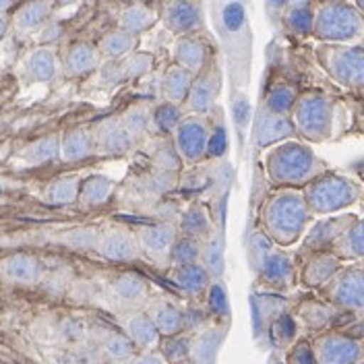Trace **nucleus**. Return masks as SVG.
<instances>
[{"instance_id": "cd10ccee", "label": "nucleus", "mask_w": 364, "mask_h": 364, "mask_svg": "<svg viewBox=\"0 0 364 364\" xmlns=\"http://www.w3.org/2000/svg\"><path fill=\"white\" fill-rule=\"evenodd\" d=\"M336 257H346V259H360L364 257V220H352L350 226L340 234V238L333 242Z\"/></svg>"}, {"instance_id": "a18cd8bd", "label": "nucleus", "mask_w": 364, "mask_h": 364, "mask_svg": "<svg viewBox=\"0 0 364 364\" xmlns=\"http://www.w3.org/2000/svg\"><path fill=\"white\" fill-rule=\"evenodd\" d=\"M100 232L93 228H75L63 236V242L75 250H93L97 245Z\"/></svg>"}, {"instance_id": "6e6552de", "label": "nucleus", "mask_w": 364, "mask_h": 364, "mask_svg": "<svg viewBox=\"0 0 364 364\" xmlns=\"http://www.w3.org/2000/svg\"><path fill=\"white\" fill-rule=\"evenodd\" d=\"M313 354L315 364H358L364 356V346L354 338L329 333L318 338Z\"/></svg>"}, {"instance_id": "c85d7f7f", "label": "nucleus", "mask_w": 364, "mask_h": 364, "mask_svg": "<svg viewBox=\"0 0 364 364\" xmlns=\"http://www.w3.org/2000/svg\"><path fill=\"white\" fill-rule=\"evenodd\" d=\"M352 220H354V218H333V220L321 222V224H317V226L313 228L311 234L306 236V247L313 250H321L325 249V247H331V245L340 238L341 232L350 226Z\"/></svg>"}, {"instance_id": "0eeeda50", "label": "nucleus", "mask_w": 364, "mask_h": 364, "mask_svg": "<svg viewBox=\"0 0 364 364\" xmlns=\"http://www.w3.org/2000/svg\"><path fill=\"white\" fill-rule=\"evenodd\" d=\"M327 73L346 87H364V48L333 46L321 52Z\"/></svg>"}, {"instance_id": "052dcab7", "label": "nucleus", "mask_w": 364, "mask_h": 364, "mask_svg": "<svg viewBox=\"0 0 364 364\" xmlns=\"http://www.w3.org/2000/svg\"><path fill=\"white\" fill-rule=\"evenodd\" d=\"M118 2H122V4H141L145 0H118Z\"/></svg>"}, {"instance_id": "6e6d98bb", "label": "nucleus", "mask_w": 364, "mask_h": 364, "mask_svg": "<svg viewBox=\"0 0 364 364\" xmlns=\"http://www.w3.org/2000/svg\"><path fill=\"white\" fill-rule=\"evenodd\" d=\"M269 11H284L288 6V0H267Z\"/></svg>"}, {"instance_id": "2eb2a0df", "label": "nucleus", "mask_w": 364, "mask_h": 364, "mask_svg": "<svg viewBox=\"0 0 364 364\" xmlns=\"http://www.w3.org/2000/svg\"><path fill=\"white\" fill-rule=\"evenodd\" d=\"M294 124L288 116H277L261 108L255 122V143L259 147H272L273 143L294 135Z\"/></svg>"}, {"instance_id": "37998d69", "label": "nucleus", "mask_w": 364, "mask_h": 364, "mask_svg": "<svg viewBox=\"0 0 364 364\" xmlns=\"http://www.w3.org/2000/svg\"><path fill=\"white\" fill-rule=\"evenodd\" d=\"M181 120V108L174 106V104L164 102V104H159L156 110H151V127L159 133H166V135L174 133V129L178 127Z\"/></svg>"}, {"instance_id": "79ce46f5", "label": "nucleus", "mask_w": 364, "mask_h": 364, "mask_svg": "<svg viewBox=\"0 0 364 364\" xmlns=\"http://www.w3.org/2000/svg\"><path fill=\"white\" fill-rule=\"evenodd\" d=\"M222 331L218 329H209L205 331L203 336L197 340L195 348H191V352H195V363L197 364H213L215 363V356H218V350L222 346Z\"/></svg>"}, {"instance_id": "bf43d9fd", "label": "nucleus", "mask_w": 364, "mask_h": 364, "mask_svg": "<svg viewBox=\"0 0 364 364\" xmlns=\"http://www.w3.org/2000/svg\"><path fill=\"white\" fill-rule=\"evenodd\" d=\"M13 4H15V0H0V13L6 11V9H11Z\"/></svg>"}, {"instance_id": "864d4df0", "label": "nucleus", "mask_w": 364, "mask_h": 364, "mask_svg": "<svg viewBox=\"0 0 364 364\" xmlns=\"http://www.w3.org/2000/svg\"><path fill=\"white\" fill-rule=\"evenodd\" d=\"M58 33H60V27L54 25V23H50L48 27H44V31H42V42H52V40H56Z\"/></svg>"}, {"instance_id": "a211bd4d", "label": "nucleus", "mask_w": 364, "mask_h": 364, "mask_svg": "<svg viewBox=\"0 0 364 364\" xmlns=\"http://www.w3.org/2000/svg\"><path fill=\"white\" fill-rule=\"evenodd\" d=\"M174 60L178 67L199 75L207 67V48L195 36H181L174 44Z\"/></svg>"}, {"instance_id": "bb28decb", "label": "nucleus", "mask_w": 364, "mask_h": 364, "mask_svg": "<svg viewBox=\"0 0 364 364\" xmlns=\"http://www.w3.org/2000/svg\"><path fill=\"white\" fill-rule=\"evenodd\" d=\"M338 269H340V259L331 252H321L309 261V265L304 267V273H302V279L306 286L317 288V286H323L325 282H329L338 273Z\"/></svg>"}, {"instance_id": "423d86ee", "label": "nucleus", "mask_w": 364, "mask_h": 364, "mask_svg": "<svg viewBox=\"0 0 364 364\" xmlns=\"http://www.w3.org/2000/svg\"><path fill=\"white\" fill-rule=\"evenodd\" d=\"M172 136H174V151L184 164L193 166V164H199L207 158L211 129H209L205 116L191 114V116L182 118Z\"/></svg>"}, {"instance_id": "c756f323", "label": "nucleus", "mask_w": 364, "mask_h": 364, "mask_svg": "<svg viewBox=\"0 0 364 364\" xmlns=\"http://www.w3.org/2000/svg\"><path fill=\"white\" fill-rule=\"evenodd\" d=\"M40 263L36 257L31 255H13L4 261V273L9 279L17 282V284H33L40 279Z\"/></svg>"}, {"instance_id": "f257e3e1", "label": "nucleus", "mask_w": 364, "mask_h": 364, "mask_svg": "<svg viewBox=\"0 0 364 364\" xmlns=\"http://www.w3.org/2000/svg\"><path fill=\"white\" fill-rule=\"evenodd\" d=\"M311 222L304 195L294 188L275 191L261 207V224L265 236L282 247L294 245Z\"/></svg>"}, {"instance_id": "8fccbe9b", "label": "nucleus", "mask_w": 364, "mask_h": 364, "mask_svg": "<svg viewBox=\"0 0 364 364\" xmlns=\"http://www.w3.org/2000/svg\"><path fill=\"white\" fill-rule=\"evenodd\" d=\"M302 317L311 327H323V325H327L331 321L333 311L329 306H325V304H309V306L302 309Z\"/></svg>"}, {"instance_id": "5701e85b", "label": "nucleus", "mask_w": 364, "mask_h": 364, "mask_svg": "<svg viewBox=\"0 0 364 364\" xmlns=\"http://www.w3.org/2000/svg\"><path fill=\"white\" fill-rule=\"evenodd\" d=\"M50 13H52L50 0H29L15 13L13 23H15L17 31L31 33V31H38L40 27H44Z\"/></svg>"}, {"instance_id": "2f4dec72", "label": "nucleus", "mask_w": 364, "mask_h": 364, "mask_svg": "<svg viewBox=\"0 0 364 364\" xmlns=\"http://www.w3.org/2000/svg\"><path fill=\"white\" fill-rule=\"evenodd\" d=\"M178 234L181 236H191V238H207L211 234V224H209V215L201 205H191L184 213L181 215L178 222Z\"/></svg>"}, {"instance_id": "393cba45", "label": "nucleus", "mask_w": 364, "mask_h": 364, "mask_svg": "<svg viewBox=\"0 0 364 364\" xmlns=\"http://www.w3.org/2000/svg\"><path fill=\"white\" fill-rule=\"evenodd\" d=\"M136 44H139L136 36L129 33V31H122V29H112V31L104 33V38L97 44V50L104 58L116 63V60L131 56L135 52Z\"/></svg>"}, {"instance_id": "5fc2aeb1", "label": "nucleus", "mask_w": 364, "mask_h": 364, "mask_svg": "<svg viewBox=\"0 0 364 364\" xmlns=\"http://www.w3.org/2000/svg\"><path fill=\"white\" fill-rule=\"evenodd\" d=\"M135 364H166V363H164V358L158 356V354H143V356H139V358H136Z\"/></svg>"}, {"instance_id": "6ab92c4d", "label": "nucleus", "mask_w": 364, "mask_h": 364, "mask_svg": "<svg viewBox=\"0 0 364 364\" xmlns=\"http://www.w3.org/2000/svg\"><path fill=\"white\" fill-rule=\"evenodd\" d=\"M95 154V141H93V133L91 129H73L60 141V156L58 158L68 164L75 161H83V159L91 158Z\"/></svg>"}, {"instance_id": "ddd939ff", "label": "nucleus", "mask_w": 364, "mask_h": 364, "mask_svg": "<svg viewBox=\"0 0 364 364\" xmlns=\"http://www.w3.org/2000/svg\"><path fill=\"white\" fill-rule=\"evenodd\" d=\"M329 298L348 311H364V269H346L333 275Z\"/></svg>"}, {"instance_id": "58836bf2", "label": "nucleus", "mask_w": 364, "mask_h": 364, "mask_svg": "<svg viewBox=\"0 0 364 364\" xmlns=\"http://www.w3.org/2000/svg\"><path fill=\"white\" fill-rule=\"evenodd\" d=\"M168 261L174 267H182V265H193V263H201V240L191 238V236H176Z\"/></svg>"}, {"instance_id": "603ef678", "label": "nucleus", "mask_w": 364, "mask_h": 364, "mask_svg": "<svg viewBox=\"0 0 364 364\" xmlns=\"http://www.w3.org/2000/svg\"><path fill=\"white\" fill-rule=\"evenodd\" d=\"M292 363L294 364H315V354H313V348L306 346V343H300L296 346V350L292 352Z\"/></svg>"}, {"instance_id": "f3484780", "label": "nucleus", "mask_w": 364, "mask_h": 364, "mask_svg": "<svg viewBox=\"0 0 364 364\" xmlns=\"http://www.w3.org/2000/svg\"><path fill=\"white\" fill-rule=\"evenodd\" d=\"M257 273H259L261 282L267 284L269 288H288L292 282V275H294V265H292L290 255L272 250L269 257L257 269Z\"/></svg>"}, {"instance_id": "b1692460", "label": "nucleus", "mask_w": 364, "mask_h": 364, "mask_svg": "<svg viewBox=\"0 0 364 364\" xmlns=\"http://www.w3.org/2000/svg\"><path fill=\"white\" fill-rule=\"evenodd\" d=\"M58 73V60L56 54L50 48H38L33 50L25 60V75L36 83H48Z\"/></svg>"}, {"instance_id": "dca6fc26", "label": "nucleus", "mask_w": 364, "mask_h": 364, "mask_svg": "<svg viewBox=\"0 0 364 364\" xmlns=\"http://www.w3.org/2000/svg\"><path fill=\"white\" fill-rule=\"evenodd\" d=\"M100 60H102V54H100L97 46L90 44V42H75L65 54L63 70L67 77H73V79L85 77L100 67Z\"/></svg>"}, {"instance_id": "49530a36", "label": "nucleus", "mask_w": 364, "mask_h": 364, "mask_svg": "<svg viewBox=\"0 0 364 364\" xmlns=\"http://www.w3.org/2000/svg\"><path fill=\"white\" fill-rule=\"evenodd\" d=\"M272 240L265 236V232H255L252 234V238H250V263H252V267H255V272L261 267V263L269 257V252H272Z\"/></svg>"}, {"instance_id": "680f3d73", "label": "nucleus", "mask_w": 364, "mask_h": 364, "mask_svg": "<svg viewBox=\"0 0 364 364\" xmlns=\"http://www.w3.org/2000/svg\"><path fill=\"white\" fill-rule=\"evenodd\" d=\"M358 364H364V360H360V363H358Z\"/></svg>"}, {"instance_id": "09e8293b", "label": "nucleus", "mask_w": 364, "mask_h": 364, "mask_svg": "<svg viewBox=\"0 0 364 364\" xmlns=\"http://www.w3.org/2000/svg\"><path fill=\"white\" fill-rule=\"evenodd\" d=\"M161 350H164L161 354H164L166 360L176 364L188 358V354H191V343H188V340H184V338H172V340H168L164 343Z\"/></svg>"}, {"instance_id": "20e7f679", "label": "nucleus", "mask_w": 364, "mask_h": 364, "mask_svg": "<svg viewBox=\"0 0 364 364\" xmlns=\"http://www.w3.org/2000/svg\"><path fill=\"white\" fill-rule=\"evenodd\" d=\"M336 104L329 95L318 91H306L298 95L292 110V124L298 135L309 141H325L333 129Z\"/></svg>"}, {"instance_id": "13d9d810", "label": "nucleus", "mask_w": 364, "mask_h": 364, "mask_svg": "<svg viewBox=\"0 0 364 364\" xmlns=\"http://www.w3.org/2000/svg\"><path fill=\"white\" fill-rule=\"evenodd\" d=\"M58 364H79V360H77L75 356H63V358L58 360Z\"/></svg>"}, {"instance_id": "e2e57ef3", "label": "nucleus", "mask_w": 364, "mask_h": 364, "mask_svg": "<svg viewBox=\"0 0 364 364\" xmlns=\"http://www.w3.org/2000/svg\"><path fill=\"white\" fill-rule=\"evenodd\" d=\"M273 364H282V363H273Z\"/></svg>"}, {"instance_id": "9b49d317", "label": "nucleus", "mask_w": 364, "mask_h": 364, "mask_svg": "<svg viewBox=\"0 0 364 364\" xmlns=\"http://www.w3.org/2000/svg\"><path fill=\"white\" fill-rule=\"evenodd\" d=\"M161 23L178 38L193 36L203 25V13L195 0H170L161 11Z\"/></svg>"}, {"instance_id": "1a4fd4ad", "label": "nucleus", "mask_w": 364, "mask_h": 364, "mask_svg": "<svg viewBox=\"0 0 364 364\" xmlns=\"http://www.w3.org/2000/svg\"><path fill=\"white\" fill-rule=\"evenodd\" d=\"M95 250L102 259L112 263H133L141 257L136 234L127 228H108L100 232Z\"/></svg>"}, {"instance_id": "7ed1b4c3", "label": "nucleus", "mask_w": 364, "mask_h": 364, "mask_svg": "<svg viewBox=\"0 0 364 364\" xmlns=\"http://www.w3.org/2000/svg\"><path fill=\"white\" fill-rule=\"evenodd\" d=\"M265 168L272 182L282 186L309 184L318 174H323V164L313 154V149L296 141H284L275 145L265 158Z\"/></svg>"}, {"instance_id": "f03ea898", "label": "nucleus", "mask_w": 364, "mask_h": 364, "mask_svg": "<svg viewBox=\"0 0 364 364\" xmlns=\"http://www.w3.org/2000/svg\"><path fill=\"white\" fill-rule=\"evenodd\" d=\"M321 42L354 44L364 40V15L348 0H317L313 6V33Z\"/></svg>"}, {"instance_id": "a19ab883", "label": "nucleus", "mask_w": 364, "mask_h": 364, "mask_svg": "<svg viewBox=\"0 0 364 364\" xmlns=\"http://www.w3.org/2000/svg\"><path fill=\"white\" fill-rule=\"evenodd\" d=\"M118 120L122 122L127 133L136 141L143 133H147V129L151 127V110L147 106H143V104H136V106H131Z\"/></svg>"}, {"instance_id": "c9c22d12", "label": "nucleus", "mask_w": 364, "mask_h": 364, "mask_svg": "<svg viewBox=\"0 0 364 364\" xmlns=\"http://www.w3.org/2000/svg\"><path fill=\"white\" fill-rule=\"evenodd\" d=\"M79 188H81V181H79V176H60V178L52 181L48 186H46V193H44L46 203H50V205L77 203Z\"/></svg>"}, {"instance_id": "aec40b11", "label": "nucleus", "mask_w": 364, "mask_h": 364, "mask_svg": "<svg viewBox=\"0 0 364 364\" xmlns=\"http://www.w3.org/2000/svg\"><path fill=\"white\" fill-rule=\"evenodd\" d=\"M193 79H195L193 73H188L186 68L178 67V65H172V67L164 73V77H161V95H164V102L174 104V106L184 104L186 97H188L191 85H193Z\"/></svg>"}, {"instance_id": "ea45409f", "label": "nucleus", "mask_w": 364, "mask_h": 364, "mask_svg": "<svg viewBox=\"0 0 364 364\" xmlns=\"http://www.w3.org/2000/svg\"><path fill=\"white\" fill-rule=\"evenodd\" d=\"M58 156H60V139L54 135L42 136V139L33 141L23 151V158L31 166H42V164H48V161L56 159Z\"/></svg>"}, {"instance_id": "7c9ffc66", "label": "nucleus", "mask_w": 364, "mask_h": 364, "mask_svg": "<svg viewBox=\"0 0 364 364\" xmlns=\"http://www.w3.org/2000/svg\"><path fill=\"white\" fill-rule=\"evenodd\" d=\"M118 65L112 67L114 81H131L147 75L154 68V56L147 52H133L131 56L116 60Z\"/></svg>"}, {"instance_id": "4c0bfd02", "label": "nucleus", "mask_w": 364, "mask_h": 364, "mask_svg": "<svg viewBox=\"0 0 364 364\" xmlns=\"http://www.w3.org/2000/svg\"><path fill=\"white\" fill-rule=\"evenodd\" d=\"M298 100V93L292 85L288 83H277L267 91L265 95V102H263V108L267 112L277 114V116H290L294 110V104Z\"/></svg>"}, {"instance_id": "473e14b6", "label": "nucleus", "mask_w": 364, "mask_h": 364, "mask_svg": "<svg viewBox=\"0 0 364 364\" xmlns=\"http://www.w3.org/2000/svg\"><path fill=\"white\" fill-rule=\"evenodd\" d=\"M110 290L112 294L122 300V302H139L147 296V282L143 277H139L135 273H120L116 275L110 284Z\"/></svg>"}, {"instance_id": "412c9836", "label": "nucleus", "mask_w": 364, "mask_h": 364, "mask_svg": "<svg viewBox=\"0 0 364 364\" xmlns=\"http://www.w3.org/2000/svg\"><path fill=\"white\" fill-rule=\"evenodd\" d=\"M114 193V181H110L104 174H93L90 178L81 182L77 203L83 209H97L102 205L108 203V199Z\"/></svg>"}, {"instance_id": "39448f33", "label": "nucleus", "mask_w": 364, "mask_h": 364, "mask_svg": "<svg viewBox=\"0 0 364 364\" xmlns=\"http://www.w3.org/2000/svg\"><path fill=\"white\" fill-rule=\"evenodd\" d=\"M304 201L309 205L311 213L325 215V213H336L343 207L352 205L360 191L352 181L338 174H318L317 178L306 184L304 188Z\"/></svg>"}, {"instance_id": "4be33fe9", "label": "nucleus", "mask_w": 364, "mask_h": 364, "mask_svg": "<svg viewBox=\"0 0 364 364\" xmlns=\"http://www.w3.org/2000/svg\"><path fill=\"white\" fill-rule=\"evenodd\" d=\"M158 23V13L149 9L147 4H127L118 15V29L139 36L143 31H149Z\"/></svg>"}, {"instance_id": "de8ad7c7", "label": "nucleus", "mask_w": 364, "mask_h": 364, "mask_svg": "<svg viewBox=\"0 0 364 364\" xmlns=\"http://www.w3.org/2000/svg\"><path fill=\"white\" fill-rule=\"evenodd\" d=\"M272 333L273 340L277 341V343H282V346L290 343L296 338V321L290 315H286V313L277 315L272 327Z\"/></svg>"}, {"instance_id": "f8f14e48", "label": "nucleus", "mask_w": 364, "mask_h": 364, "mask_svg": "<svg viewBox=\"0 0 364 364\" xmlns=\"http://www.w3.org/2000/svg\"><path fill=\"white\" fill-rule=\"evenodd\" d=\"M93 141H95V154L102 156H122L129 154L135 145V139L127 133L122 122L118 118H104L93 129Z\"/></svg>"}, {"instance_id": "72a5a7b5", "label": "nucleus", "mask_w": 364, "mask_h": 364, "mask_svg": "<svg viewBox=\"0 0 364 364\" xmlns=\"http://www.w3.org/2000/svg\"><path fill=\"white\" fill-rule=\"evenodd\" d=\"M149 317L154 321L158 333H161V336H170L172 338V336H176L182 327H184V315L181 313V309H176L170 302H159V304H156L151 309Z\"/></svg>"}, {"instance_id": "4d7b16f0", "label": "nucleus", "mask_w": 364, "mask_h": 364, "mask_svg": "<svg viewBox=\"0 0 364 364\" xmlns=\"http://www.w3.org/2000/svg\"><path fill=\"white\" fill-rule=\"evenodd\" d=\"M6 27H9V21H6V17H2V15H0V38H2L4 33H6Z\"/></svg>"}, {"instance_id": "f704fd0d", "label": "nucleus", "mask_w": 364, "mask_h": 364, "mask_svg": "<svg viewBox=\"0 0 364 364\" xmlns=\"http://www.w3.org/2000/svg\"><path fill=\"white\" fill-rule=\"evenodd\" d=\"M201 265L211 277H222L224 273V238L220 232H213L201 242Z\"/></svg>"}, {"instance_id": "a878e982", "label": "nucleus", "mask_w": 364, "mask_h": 364, "mask_svg": "<svg viewBox=\"0 0 364 364\" xmlns=\"http://www.w3.org/2000/svg\"><path fill=\"white\" fill-rule=\"evenodd\" d=\"M172 282L181 288L184 294L197 296L205 292L209 288L211 275L207 273L201 263H193V265H182V267H174L172 273Z\"/></svg>"}, {"instance_id": "3c124183", "label": "nucleus", "mask_w": 364, "mask_h": 364, "mask_svg": "<svg viewBox=\"0 0 364 364\" xmlns=\"http://www.w3.org/2000/svg\"><path fill=\"white\" fill-rule=\"evenodd\" d=\"M209 304L218 315H228V294L222 284L209 286Z\"/></svg>"}, {"instance_id": "4468645a", "label": "nucleus", "mask_w": 364, "mask_h": 364, "mask_svg": "<svg viewBox=\"0 0 364 364\" xmlns=\"http://www.w3.org/2000/svg\"><path fill=\"white\" fill-rule=\"evenodd\" d=\"M176 236H178V230L174 224H168V222L143 226L136 232L139 249L151 259H168Z\"/></svg>"}, {"instance_id": "c03bdc74", "label": "nucleus", "mask_w": 364, "mask_h": 364, "mask_svg": "<svg viewBox=\"0 0 364 364\" xmlns=\"http://www.w3.org/2000/svg\"><path fill=\"white\" fill-rule=\"evenodd\" d=\"M102 348H104V354L112 363H129L133 358V341L129 340L127 336L110 333V336H106Z\"/></svg>"}, {"instance_id": "9d476101", "label": "nucleus", "mask_w": 364, "mask_h": 364, "mask_svg": "<svg viewBox=\"0 0 364 364\" xmlns=\"http://www.w3.org/2000/svg\"><path fill=\"white\" fill-rule=\"evenodd\" d=\"M220 87H222V73H220V68L207 65L193 79L188 97L184 102L186 108L195 116H207L213 110V106H215V100L220 95Z\"/></svg>"}, {"instance_id": "e433bc0d", "label": "nucleus", "mask_w": 364, "mask_h": 364, "mask_svg": "<svg viewBox=\"0 0 364 364\" xmlns=\"http://www.w3.org/2000/svg\"><path fill=\"white\" fill-rule=\"evenodd\" d=\"M127 338L133 341V346H139V348H151L156 346L159 340L158 329L154 325V321L149 315H133V317L127 321Z\"/></svg>"}]
</instances>
